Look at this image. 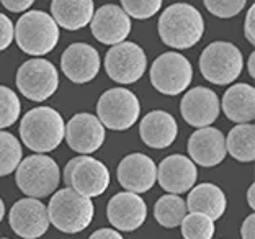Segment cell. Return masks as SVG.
<instances>
[{
  "instance_id": "obj_29",
  "label": "cell",
  "mask_w": 255,
  "mask_h": 239,
  "mask_svg": "<svg viewBox=\"0 0 255 239\" xmlns=\"http://www.w3.org/2000/svg\"><path fill=\"white\" fill-rule=\"evenodd\" d=\"M20 98L10 87L0 85V130L16 123L20 116Z\"/></svg>"
},
{
  "instance_id": "obj_10",
  "label": "cell",
  "mask_w": 255,
  "mask_h": 239,
  "mask_svg": "<svg viewBox=\"0 0 255 239\" xmlns=\"http://www.w3.org/2000/svg\"><path fill=\"white\" fill-rule=\"evenodd\" d=\"M16 87L31 102H44L56 94L59 74L53 62L34 57L23 62L16 72Z\"/></svg>"
},
{
  "instance_id": "obj_17",
  "label": "cell",
  "mask_w": 255,
  "mask_h": 239,
  "mask_svg": "<svg viewBox=\"0 0 255 239\" xmlns=\"http://www.w3.org/2000/svg\"><path fill=\"white\" fill-rule=\"evenodd\" d=\"M180 112L190 126L206 128L218 120L221 112L219 97L208 87H193L183 95Z\"/></svg>"
},
{
  "instance_id": "obj_12",
  "label": "cell",
  "mask_w": 255,
  "mask_h": 239,
  "mask_svg": "<svg viewBox=\"0 0 255 239\" xmlns=\"http://www.w3.org/2000/svg\"><path fill=\"white\" fill-rule=\"evenodd\" d=\"M10 228L23 239H38L49 228L48 208L38 198H21L15 202L8 215Z\"/></svg>"
},
{
  "instance_id": "obj_14",
  "label": "cell",
  "mask_w": 255,
  "mask_h": 239,
  "mask_svg": "<svg viewBox=\"0 0 255 239\" xmlns=\"http://www.w3.org/2000/svg\"><path fill=\"white\" fill-rule=\"evenodd\" d=\"M100 54L94 46L74 43L62 52L61 69L64 75L74 84H89L100 71Z\"/></svg>"
},
{
  "instance_id": "obj_40",
  "label": "cell",
  "mask_w": 255,
  "mask_h": 239,
  "mask_svg": "<svg viewBox=\"0 0 255 239\" xmlns=\"http://www.w3.org/2000/svg\"><path fill=\"white\" fill-rule=\"evenodd\" d=\"M2 239H7V238H2Z\"/></svg>"
},
{
  "instance_id": "obj_32",
  "label": "cell",
  "mask_w": 255,
  "mask_h": 239,
  "mask_svg": "<svg viewBox=\"0 0 255 239\" xmlns=\"http://www.w3.org/2000/svg\"><path fill=\"white\" fill-rule=\"evenodd\" d=\"M15 38V26L7 15L0 13V51L7 49Z\"/></svg>"
},
{
  "instance_id": "obj_24",
  "label": "cell",
  "mask_w": 255,
  "mask_h": 239,
  "mask_svg": "<svg viewBox=\"0 0 255 239\" xmlns=\"http://www.w3.org/2000/svg\"><path fill=\"white\" fill-rule=\"evenodd\" d=\"M185 203H187V210L190 213L205 215L213 221L221 218L226 212V207H228L224 192L218 185L208 182L191 189Z\"/></svg>"
},
{
  "instance_id": "obj_4",
  "label": "cell",
  "mask_w": 255,
  "mask_h": 239,
  "mask_svg": "<svg viewBox=\"0 0 255 239\" xmlns=\"http://www.w3.org/2000/svg\"><path fill=\"white\" fill-rule=\"evenodd\" d=\"M15 39L18 48L26 54L44 56L49 54L59 41V26L46 11L30 10L16 21Z\"/></svg>"
},
{
  "instance_id": "obj_30",
  "label": "cell",
  "mask_w": 255,
  "mask_h": 239,
  "mask_svg": "<svg viewBox=\"0 0 255 239\" xmlns=\"http://www.w3.org/2000/svg\"><path fill=\"white\" fill-rule=\"evenodd\" d=\"M121 5L129 18L147 20L160 10L162 0H121Z\"/></svg>"
},
{
  "instance_id": "obj_13",
  "label": "cell",
  "mask_w": 255,
  "mask_h": 239,
  "mask_svg": "<svg viewBox=\"0 0 255 239\" xmlns=\"http://www.w3.org/2000/svg\"><path fill=\"white\" fill-rule=\"evenodd\" d=\"M64 138L72 151L82 156H90L105 143V126L95 115L77 113L66 125Z\"/></svg>"
},
{
  "instance_id": "obj_5",
  "label": "cell",
  "mask_w": 255,
  "mask_h": 239,
  "mask_svg": "<svg viewBox=\"0 0 255 239\" xmlns=\"http://www.w3.org/2000/svg\"><path fill=\"white\" fill-rule=\"evenodd\" d=\"M16 185L30 198H44L54 194L61 182V171L54 159L46 154L25 157L16 167Z\"/></svg>"
},
{
  "instance_id": "obj_36",
  "label": "cell",
  "mask_w": 255,
  "mask_h": 239,
  "mask_svg": "<svg viewBox=\"0 0 255 239\" xmlns=\"http://www.w3.org/2000/svg\"><path fill=\"white\" fill-rule=\"evenodd\" d=\"M89 239H125L123 236L120 235L117 230H112V228H102V230H97L94 235H92Z\"/></svg>"
},
{
  "instance_id": "obj_26",
  "label": "cell",
  "mask_w": 255,
  "mask_h": 239,
  "mask_svg": "<svg viewBox=\"0 0 255 239\" xmlns=\"http://www.w3.org/2000/svg\"><path fill=\"white\" fill-rule=\"evenodd\" d=\"M187 215H188L187 203H185V200L180 195L167 194L155 202L154 217L162 228L167 230L177 228V226H180V223Z\"/></svg>"
},
{
  "instance_id": "obj_18",
  "label": "cell",
  "mask_w": 255,
  "mask_h": 239,
  "mask_svg": "<svg viewBox=\"0 0 255 239\" xmlns=\"http://www.w3.org/2000/svg\"><path fill=\"white\" fill-rule=\"evenodd\" d=\"M196 179H198V171L195 162L182 154L165 157L157 167V180L160 187L173 195L190 192L195 187Z\"/></svg>"
},
{
  "instance_id": "obj_25",
  "label": "cell",
  "mask_w": 255,
  "mask_h": 239,
  "mask_svg": "<svg viewBox=\"0 0 255 239\" xmlns=\"http://www.w3.org/2000/svg\"><path fill=\"white\" fill-rule=\"evenodd\" d=\"M226 151L239 162H254L255 126L252 123H242L234 126L226 138Z\"/></svg>"
},
{
  "instance_id": "obj_22",
  "label": "cell",
  "mask_w": 255,
  "mask_h": 239,
  "mask_svg": "<svg viewBox=\"0 0 255 239\" xmlns=\"http://www.w3.org/2000/svg\"><path fill=\"white\" fill-rule=\"evenodd\" d=\"M95 13L94 0H53L51 16L57 26L67 31L82 30Z\"/></svg>"
},
{
  "instance_id": "obj_8",
  "label": "cell",
  "mask_w": 255,
  "mask_h": 239,
  "mask_svg": "<svg viewBox=\"0 0 255 239\" xmlns=\"http://www.w3.org/2000/svg\"><path fill=\"white\" fill-rule=\"evenodd\" d=\"M150 84L164 95H180L193 80V67L180 52L170 51L160 54L150 66Z\"/></svg>"
},
{
  "instance_id": "obj_38",
  "label": "cell",
  "mask_w": 255,
  "mask_h": 239,
  "mask_svg": "<svg viewBox=\"0 0 255 239\" xmlns=\"http://www.w3.org/2000/svg\"><path fill=\"white\" fill-rule=\"evenodd\" d=\"M247 71L251 74V77H255V52H251V56H249Z\"/></svg>"
},
{
  "instance_id": "obj_35",
  "label": "cell",
  "mask_w": 255,
  "mask_h": 239,
  "mask_svg": "<svg viewBox=\"0 0 255 239\" xmlns=\"http://www.w3.org/2000/svg\"><path fill=\"white\" fill-rule=\"evenodd\" d=\"M241 238L242 239H255V215H249L241 226Z\"/></svg>"
},
{
  "instance_id": "obj_11",
  "label": "cell",
  "mask_w": 255,
  "mask_h": 239,
  "mask_svg": "<svg viewBox=\"0 0 255 239\" xmlns=\"http://www.w3.org/2000/svg\"><path fill=\"white\" fill-rule=\"evenodd\" d=\"M147 67L146 52L136 43L123 41L108 49L105 71L118 84H134L142 77Z\"/></svg>"
},
{
  "instance_id": "obj_27",
  "label": "cell",
  "mask_w": 255,
  "mask_h": 239,
  "mask_svg": "<svg viewBox=\"0 0 255 239\" xmlns=\"http://www.w3.org/2000/svg\"><path fill=\"white\" fill-rule=\"evenodd\" d=\"M23 149L11 133L0 131V177L10 176L21 162Z\"/></svg>"
},
{
  "instance_id": "obj_21",
  "label": "cell",
  "mask_w": 255,
  "mask_h": 239,
  "mask_svg": "<svg viewBox=\"0 0 255 239\" xmlns=\"http://www.w3.org/2000/svg\"><path fill=\"white\" fill-rule=\"evenodd\" d=\"M139 135H141L144 144H147L149 148L165 149L177 139L178 125L170 113L164 112V110H154L141 120Z\"/></svg>"
},
{
  "instance_id": "obj_1",
  "label": "cell",
  "mask_w": 255,
  "mask_h": 239,
  "mask_svg": "<svg viewBox=\"0 0 255 239\" xmlns=\"http://www.w3.org/2000/svg\"><path fill=\"white\" fill-rule=\"evenodd\" d=\"M205 33V20L198 8L190 3H173L162 11L159 34L164 44L173 49H188Z\"/></svg>"
},
{
  "instance_id": "obj_9",
  "label": "cell",
  "mask_w": 255,
  "mask_h": 239,
  "mask_svg": "<svg viewBox=\"0 0 255 239\" xmlns=\"http://www.w3.org/2000/svg\"><path fill=\"white\" fill-rule=\"evenodd\" d=\"M64 182L84 197H100L110 185V171L95 157L79 156L67 162L64 169Z\"/></svg>"
},
{
  "instance_id": "obj_28",
  "label": "cell",
  "mask_w": 255,
  "mask_h": 239,
  "mask_svg": "<svg viewBox=\"0 0 255 239\" xmlns=\"http://www.w3.org/2000/svg\"><path fill=\"white\" fill-rule=\"evenodd\" d=\"M185 239H213L214 221L200 213H190L180 223Z\"/></svg>"
},
{
  "instance_id": "obj_16",
  "label": "cell",
  "mask_w": 255,
  "mask_h": 239,
  "mask_svg": "<svg viewBox=\"0 0 255 239\" xmlns=\"http://www.w3.org/2000/svg\"><path fill=\"white\" fill-rule=\"evenodd\" d=\"M108 221L117 231H136L147 218V205L141 195L121 192L110 198L107 207Z\"/></svg>"
},
{
  "instance_id": "obj_37",
  "label": "cell",
  "mask_w": 255,
  "mask_h": 239,
  "mask_svg": "<svg viewBox=\"0 0 255 239\" xmlns=\"http://www.w3.org/2000/svg\"><path fill=\"white\" fill-rule=\"evenodd\" d=\"M247 203L249 207L252 210L255 208V184H252L251 187H249V192H247Z\"/></svg>"
},
{
  "instance_id": "obj_19",
  "label": "cell",
  "mask_w": 255,
  "mask_h": 239,
  "mask_svg": "<svg viewBox=\"0 0 255 239\" xmlns=\"http://www.w3.org/2000/svg\"><path fill=\"white\" fill-rule=\"evenodd\" d=\"M94 36L102 44H120L131 33V18L118 5L107 3L98 8L90 20Z\"/></svg>"
},
{
  "instance_id": "obj_34",
  "label": "cell",
  "mask_w": 255,
  "mask_h": 239,
  "mask_svg": "<svg viewBox=\"0 0 255 239\" xmlns=\"http://www.w3.org/2000/svg\"><path fill=\"white\" fill-rule=\"evenodd\" d=\"M0 2L7 10L13 11V13H20V11H26L28 8H31L34 0H0Z\"/></svg>"
},
{
  "instance_id": "obj_39",
  "label": "cell",
  "mask_w": 255,
  "mask_h": 239,
  "mask_svg": "<svg viewBox=\"0 0 255 239\" xmlns=\"http://www.w3.org/2000/svg\"><path fill=\"white\" fill-rule=\"evenodd\" d=\"M3 217H5V205H3L2 198H0V223H2Z\"/></svg>"
},
{
  "instance_id": "obj_2",
  "label": "cell",
  "mask_w": 255,
  "mask_h": 239,
  "mask_svg": "<svg viewBox=\"0 0 255 239\" xmlns=\"http://www.w3.org/2000/svg\"><path fill=\"white\" fill-rule=\"evenodd\" d=\"M64 133H66V123L61 113L51 107L30 110L20 123V138L23 144L36 154L54 151L62 143Z\"/></svg>"
},
{
  "instance_id": "obj_20",
  "label": "cell",
  "mask_w": 255,
  "mask_h": 239,
  "mask_svg": "<svg viewBox=\"0 0 255 239\" xmlns=\"http://www.w3.org/2000/svg\"><path fill=\"white\" fill-rule=\"evenodd\" d=\"M188 154L195 164L203 167H214L221 164L226 154V138L213 126L198 128L188 139Z\"/></svg>"
},
{
  "instance_id": "obj_31",
  "label": "cell",
  "mask_w": 255,
  "mask_h": 239,
  "mask_svg": "<svg viewBox=\"0 0 255 239\" xmlns=\"http://www.w3.org/2000/svg\"><path fill=\"white\" fill-rule=\"evenodd\" d=\"M203 3L218 18H233L246 8L247 0H203Z\"/></svg>"
},
{
  "instance_id": "obj_7",
  "label": "cell",
  "mask_w": 255,
  "mask_h": 239,
  "mask_svg": "<svg viewBox=\"0 0 255 239\" xmlns=\"http://www.w3.org/2000/svg\"><path fill=\"white\" fill-rule=\"evenodd\" d=\"M141 113L139 98L125 87H115L97 102V118L113 131H125L136 123Z\"/></svg>"
},
{
  "instance_id": "obj_33",
  "label": "cell",
  "mask_w": 255,
  "mask_h": 239,
  "mask_svg": "<svg viewBox=\"0 0 255 239\" xmlns=\"http://www.w3.org/2000/svg\"><path fill=\"white\" fill-rule=\"evenodd\" d=\"M244 36L251 44H255V7L251 5L247 10V16L244 21Z\"/></svg>"
},
{
  "instance_id": "obj_6",
  "label": "cell",
  "mask_w": 255,
  "mask_h": 239,
  "mask_svg": "<svg viewBox=\"0 0 255 239\" xmlns=\"http://www.w3.org/2000/svg\"><path fill=\"white\" fill-rule=\"evenodd\" d=\"M244 69L241 49L228 41H214L203 49L200 71L208 82L214 85L233 84Z\"/></svg>"
},
{
  "instance_id": "obj_3",
  "label": "cell",
  "mask_w": 255,
  "mask_h": 239,
  "mask_svg": "<svg viewBox=\"0 0 255 239\" xmlns=\"http://www.w3.org/2000/svg\"><path fill=\"white\" fill-rule=\"evenodd\" d=\"M48 208L49 223L56 230L67 235H75L87 230L94 221L95 207L92 198L80 195L71 187L54 192Z\"/></svg>"
},
{
  "instance_id": "obj_23",
  "label": "cell",
  "mask_w": 255,
  "mask_h": 239,
  "mask_svg": "<svg viewBox=\"0 0 255 239\" xmlns=\"http://www.w3.org/2000/svg\"><path fill=\"white\" fill-rule=\"evenodd\" d=\"M221 110L234 123H251L255 118V89L249 84L231 85L223 95Z\"/></svg>"
},
{
  "instance_id": "obj_15",
  "label": "cell",
  "mask_w": 255,
  "mask_h": 239,
  "mask_svg": "<svg viewBox=\"0 0 255 239\" xmlns=\"http://www.w3.org/2000/svg\"><path fill=\"white\" fill-rule=\"evenodd\" d=\"M118 182L126 192L137 195L146 194L157 182V166L149 156L132 153L120 162Z\"/></svg>"
}]
</instances>
